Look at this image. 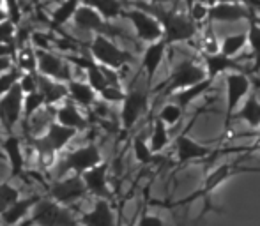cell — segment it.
<instances>
[{
  "mask_svg": "<svg viewBox=\"0 0 260 226\" xmlns=\"http://www.w3.org/2000/svg\"><path fill=\"white\" fill-rule=\"evenodd\" d=\"M200 111L189 120V126L184 133H181L175 140V156H177V165L179 166H184L188 163H195V161H204V159L211 158L214 154V147L211 145H206V143H199L197 140H193L189 136V127L197 122L199 119Z\"/></svg>",
  "mask_w": 260,
  "mask_h": 226,
  "instance_id": "7",
  "label": "cell"
},
{
  "mask_svg": "<svg viewBox=\"0 0 260 226\" xmlns=\"http://www.w3.org/2000/svg\"><path fill=\"white\" fill-rule=\"evenodd\" d=\"M260 173V168H243V166H239V161L236 163H223V165L216 166L212 171H209L206 175V178H204V184L200 189H197L195 193H191L189 196H186V198L179 200V202H175L174 205H191L195 200H200L202 198L204 202H206V209H204V212H207L209 209H211V202H209V196L212 195V193L216 191V189L219 187L221 184H225L229 178H232L234 175L237 173Z\"/></svg>",
  "mask_w": 260,
  "mask_h": 226,
  "instance_id": "2",
  "label": "cell"
},
{
  "mask_svg": "<svg viewBox=\"0 0 260 226\" xmlns=\"http://www.w3.org/2000/svg\"><path fill=\"white\" fill-rule=\"evenodd\" d=\"M137 226H165V221L156 214H144Z\"/></svg>",
  "mask_w": 260,
  "mask_h": 226,
  "instance_id": "45",
  "label": "cell"
},
{
  "mask_svg": "<svg viewBox=\"0 0 260 226\" xmlns=\"http://www.w3.org/2000/svg\"><path fill=\"white\" fill-rule=\"evenodd\" d=\"M73 21H75L76 28H80V30L96 32V34H105L106 27H108V23H110V21H106L94 7L85 6V4H82V6L78 7Z\"/></svg>",
  "mask_w": 260,
  "mask_h": 226,
  "instance_id": "17",
  "label": "cell"
},
{
  "mask_svg": "<svg viewBox=\"0 0 260 226\" xmlns=\"http://www.w3.org/2000/svg\"><path fill=\"white\" fill-rule=\"evenodd\" d=\"M90 55L94 60L106 67H112L120 71L122 67L129 65L133 62V55L126 50L119 48L115 43L105 34H96L90 43Z\"/></svg>",
  "mask_w": 260,
  "mask_h": 226,
  "instance_id": "5",
  "label": "cell"
},
{
  "mask_svg": "<svg viewBox=\"0 0 260 226\" xmlns=\"http://www.w3.org/2000/svg\"><path fill=\"white\" fill-rule=\"evenodd\" d=\"M14 65H16V64L13 62V58H9V57L0 58V74H6V72H9Z\"/></svg>",
  "mask_w": 260,
  "mask_h": 226,
  "instance_id": "47",
  "label": "cell"
},
{
  "mask_svg": "<svg viewBox=\"0 0 260 226\" xmlns=\"http://www.w3.org/2000/svg\"><path fill=\"white\" fill-rule=\"evenodd\" d=\"M76 134H78L76 129L66 127V126H62V124H58L57 120H53V122L48 126V129H46L43 134H39L34 141L41 166L50 168V166L55 163V159H57L58 152L64 150V148L68 147V143L76 136Z\"/></svg>",
  "mask_w": 260,
  "mask_h": 226,
  "instance_id": "3",
  "label": "cell"
},
{
  "mask_svg": "<svg viewBox=\"0 0 260 226\" xmlns=\"http://www.w3.org/2000/svg\"><path fill=\"white\" fill-rule=\"evenodd\" d=\"M248 46L251 48V55L255 58V65L251 67V72L260 71V23L257 21V16L250 20L248 27Z\"/></svg>",
  "mask_w": 260,
  "mask_h": 226,
  "instance_id": "32",
  "label": "cell"
},
{
  "mask_svg": "<svg viewBox=\"0 0 260 226\" xmlns=\"http://www.w3.org/2000/svg\"><path fill=\"white\" fill-rule=\"evenodd\" d=\"M248 46V32H237V34L225 35L221 39V48L219 52L226 57L237 58L241 52Z\"/></svg>",
  "mask_w": 260,
  "mask_h": 226,
  "instance_id": "31",
  "label": "cell"
},
{
  "mask_svg": "<svg viewBox=\"0 0 260 226\" xmlns=\"http://www.w3.org/2000/svg\"><path fill=\"white\" fill-rule=\"evenodd\" d=\"M4 57H16V46L11 45V43H0V58Z\"/></svg>",
  "mask_w": 260,
  "mask_h": 226,
  "instance_id": "46",
  "label": "cell"
},
{
  "mask_svg": "<svg viewBox=\"0 0 260 226\" xmlns=\"http://www.w3.org/2000/svg\"><path fill=\"white\" fill-rule=\"evenodd\" d=\"M204 67H206L207 78L212 80V82H214L218 76L226 74V72L244 71L239 65V62H237V58L226 57V55H223L221 52L212 53V55H204Z\"/></svg>",
  "mask_w": 260,
  "mask_h": 226,
  "instance_id": "18",
  "label": "cell"
},
{
  "mask_svg": "<svg viewBox=\"0 0 260 226\" xmlns=\"http://www.w3.org/2000/svg\"><path fill=\"white\" fill-rule=\"evenodd\" d=\"M188 2V14L191 16V20L197 25L204 23L209 20V14H211V6L200 2V0H186Z\"/></svg>",
  "mask_w": 260,
  "mask_h": 226,
  "instance_id": "38",
  "label": "cell"
},
{
  "mask_svg": "<svg viewBox=\"0 0 260 226\" xmlns=\"http://www.w3.org/2000/svg\"><path fill=\"white\" fill-rule=\"evenodd\" d=\"M182 117H184V108H182L179 103H175V101H170V103L163 104L159 113H157V119L163 120L168 127L177 126V124L182 120Z\"/></svg>",
  "mask_w": 260,
  "mask_h": 226,
  "instance_id": "34",
  "label": "cell"
},
{
  "mask_svg": "<svg viewBox=\"0 0 260 226\" xmlns=\"http://www.w3.org/2000/svg\"><path fill=\"white\" fill-rule=\"evenodd\" d=\"M82 4L94 7L106 21L115 20V18L122 16L124 13L122 0H82Z\"/></svg>",
  "mask_w": 260,
  "mask_h": 226,
  "instance_id": "29",
  "label": "cell"
},
{
  "mask_svg": "<svg viewBox=\"0 0 260 226\" xmlns=\"http://www.w3.org/2000/svg\"><path fill=\"white\" fill-rule=\"evenodd\" d=\"M149 145H151L152 152L159 154L170 145V133H168V126L161 119H154L151 129V136H149Z\"/></svg>",
  "mask_w": 260,
  "mask_h": 226,
  "instance_id": "30",
  "label": "cell"
},
{
  "mask_svg": "<svg viewBox=\"0 0 260 226\" xmlns=\"http://www.w3.org/2000/svg\"><path fill=\"white\" fill-rule=\"evenodd\" d=\"M21 74H23V71H21L20 67H16V65H14L9 72H6V74H0V97L6 96V94L20 82Z\"/></svg>",
  "mask_w": 260,
  "mask_h": 226,
  "instance_id": "39",
  "label": "cell"
},
{
  "mask_svg": "<svg viewBox=\"0 0 260 226\" xmlns=\"http://www.w3.org/2000/svg\"><path fill=\"white\" fill-rule=\"evenodd\" d=\"M2 148H4V154H6L7 161H9L11 175H13V177H18V175L23 171V165H25V156H23V148H21V141L18 140L16 136L9 134V136L4 140Z\"/></svg>",
  "mask_w": 260,
  "mask_h": 226,
  "instance_id": "25",
  "label": "cell"
},
{
  "mask_svg": "<svg viewBox=\"0 0 260 226\" xmlns=\"http://www.w3.org/2000/svg\"><path fill=\"white\" fill-rule=\"evenodd\" d=\"M133 156L140 165H151L156 158L151 145H149V140H145L144 136L133 138Z\"/></svg>",
  "mask_w": 260,
  "mask_h": 226,
  "instance_id": "35",
  "label": "cell"
},
{
  "mask_svg": "<svg viewBox=\"0 0 260 226\" xmlns=\"http://www.w3.org/2000/svg\"><path fill=\"white\" fill-rule=\"evenodd\" d=\"M226 89V104H225V133L230 129V120L234 119L236 111L239 110L243 99L250 96L251 80L244 71H232L225 74Z\"/></svg>",
  "mask_w": 260,
  "mask_h": 226,
  "instance_id": "6",
  "label": "cell"
},
{
  "mask_svg": "<svg viewBox=\"0 0 260 226\" xmlns=\"http://www.w3.org/2000/svg\"><path fill=\"white\" fill-rule=\"evenodd\" d=\"M131 226H133V224H131Z\"/></svg>",
  "mask_w": 260,
  "mask_h": 226,
  "instance_id": "51",
  "label": "cell"
},
{
  "mask_svg": "<svg viewBox=\"0 0 260 226\" xmlns=\"http://www.w3.org/2000/svg\"><path fill=\"white\" fill-rule=\"evenodd\" d=\"M85 182L80 175H73V177H64L62 180L55 182L50 187V196L58 202L60 205H71V203L82 200L87 195Z\"/></svg>",
  "mask_w": 260,
  "mask_h": 226,
  "instance_id": "13",
  "label": "cell"
},
{
  "mask_svg": "<svg viewBox=\"0 0 260 226\" xmlns=\"http://www.w3.org/2000/svg\"><path fill=\"white\" fill-rule=\"evenodd\" d=\"M4 20H9V13H7L6 7H0V21Z\"/></svg>",
  "mask_w": 260,
  "mask_h": 226,
  "instance_id": "48",
  "label": "cell"
},
{
  "mask_svg": "<svg viewBox=\"0 0 260 226\" xmlns=\"http://www.w3.org/2000/svg\"><path fill=\"white\" fill-rule=\"evenodd\" d=\"M234 119L246 122L251 129H260V99L257 97V94L251 92L244 99V104L239 106V110L234 115Z\"/></svg>",
  "mask_w": 260,
  "mask_h": 226,
  "instance_id": "26",
  "label": "cell"
},
{
  "mask_svg": "<svg viewBox=\"0 0 260 226\" xmlns=\"http://www.w3.org/2000/svg\"><path fill=\"white\" fill-rule=\"evenodd\" d=\"M255 18V9L244 2H219L211 6L209 20L219 23H234V21H250Z\"/></svg>",
  "mask_w": 260,
  "mask_h": 226,
  "instance_id": "14",
  "label": "cell"
},
{
  "mask_svg": "<svg viewBox=\"0 0 260 226\" xmlns=\"http://www.w3.org/2000/svg\"><path fill=\"white\" fill-rule=\"evenodd\" d=\"M14 58H16V67H20L23 72H38V53H36V48L21 46Z\"/></svg>",
  "mask_w": 260,
  "mask_h": 226,
  "instance_id": "33",
  "label": "cell"
},
{
  "mask_svg": "<svg viewBox=\"0 0 260 226\" xmlns=\"http://www.w3.org/2000/svg\"><path fill=\"white\" fill-rule=\"evenodd\" d=\"M55 120L58 124L66 127H71V129L82 131L87 127V119L83 117V113L80 111V106H76L75 103H68L66 101L62 106L57 108L55 111Z\"/></svg>",
  "mask_w": 260,
  "mask_h": 226,
  "instance_id": "23",
  "label": "cell"
},
{
  "mask_svg": "<svg viewBox=\"0 0 260 226\" xmlns=\"http://www.w3.org/2000/svg\"><path fill=\"white\" fill-rule=\"evenodd\" d=\"M36 76H38V90L43 94V97H45L46 106H53L58 101H64L69 97L68 83L57 82V80L43 76V74H39V72Z\"/></svg>",
  "mask_w": 260,
  "mask_h": 226,
  "instance_id": "21",
  "label": "cell"
},
{
  "mask_svg": "<svg viewBox=\"0 0 260 226\" xmlns=\"http://www.w3.org/2000/svg\"><path fill=\"white\" fill-rule=\"evenodd\" d=\"M69 90V99L80 108H90L98 101L100 94L92 89L87 82H80V80H71L68 83Z\"/></svg>",
  "mask_w": 260,
  "mask_h": 226,
  "instance_id": "22",
  "label": "cell"
},
{
  "mask_svg": "<svg viewBox=\"0 0 260 226\" xmlns=\"http://www.w3.org/2000/svg\"><path fill=\"white\" fill-rule=\"evenodd\" d=\"M14 37H16V23L13 20L0 21V43L14 45Z\"/></svg>",
  "mask_w": 260,
  "mask_h": 226,
  "instance_id": "42",
  "label": "cell"
},
{
  "mask_svg": "<svg viewBox=\"0 0 260 226\" xmlns=\"http://www.w3.org/2000/svg\"><path fill=\"white\" fill-rule=\"evenodd\" d=\"M38 72H23L20 78V87L23 90V94H32L38 90Z\"/></svg>",
  "mask_w": 260,
  "mask_h": 226,
  "instance_id": "43",
  "label": "cell"
},
{
  "mask_svg": "<svg viewBox=\"0 0 260 226\" xmlns=\"http://www.w3.org/2000/svg\"><path fill=\"white\" fill-rule=\"evenodd\" d=\"M219 48H221V41H218V37H216V34L212 32V28L209 27L202 34V45H200V50H202L204 55H212V53H218Z\"/></svg>",
  "mask_w": 260,
  "mask_h": 226,
  "instance_id": "40",
  "label": "cell"
},
{
  "mask_svg": "<svg viewBox=\"0 0 260 226\" xmlns=\"http://www.w3.org/2000/svg\"><path fill=\"white\" fill-rule=\"evenodd\" d=\"M167 50H168V45L163 39L156 43H151V45H147V48H145L144 55H142V69H144L145 76H147V85H151L152 80H154Z\"/></svg>",
  "mask_w": 260,
  "mask_h": 226,
  "instance_id": "19",
  "label": "cell"
},
{
  "mask_svg": "<svg viewBox=\"0 0 260 226\" xmlns=\"http://www.w3.org/2000/svg\"><path fill=\"white\" fill-rule=\"evenodd\" d=\"M2 129H4V127H2V124H0V136H2Z\"/></svg>",
  "mask_w": 260,
  "mask_h": 226,
  "instance_id": "50",
  "label": "cell"
},
{
  "mask_svg": "<svg viewBox=\"0 0 260 226\" xmlns=\"http://www.w3.org/2000/svg\"><path fill=\"white\" fill-rule=\"evenodd\" d=\"M80 223L83 226H115V216L108 200L98 198L92 209L80 217Z\"/></svg>",
  "mask_w": 260,
  "mask_h": 226,
  "instance_id": "20",
  "label": "cell"
},
{
  "mask_svg": "<svg viewBox=\"0 0 260 226\" xmlns=\"http://www.w3.org/2000/svg\"><path fill=\"white\" fill-rule=\"evenodd\" d=\"M80 6H82V0H60L58 6L52 11V27L60 28L69 20H73Z\"/></svg>",
  "mask_w": 260,
  "mask_h": 226,
  "instance_id": "27",
  "label": "cell"
},
{
  "mask_svg": "<svg viewBox=\"0 0 260 226\" xmlns=\"http://www.w3.org/2000/svg\"><path fill=\"white\" fill-rule=\"evenodd\" d=\"M207 80V72L204 64H199L195 58H184L181 60L174 69H172L168 80L163 83L161 89L165 90V94H175L179 90H184L191 85Z\"/></svg>",
  "mask_w": 260,
  "mask_h": 226,
  "instance_id": "4",
  "label": "cell"
},
{
  "mask_svg": "<svg viewBox=\"0 0 260 226\" xmlns=\"http://www.w3.org/2000/svg\"><path fill=\"white\" fill-rule=\"evenodd\" d=\"M126 94L127 92H124V90L120 89V85H108L106 89H103L100 92V99L110 104H117V103L122 104V101L126 99Z\"/></svg>",
  "mask_w": 260,
  "mask_h": 226,
  "instance_id": "41",
  "label": "cell"
},
{
  "mask_svg": "<svg viewBox=\"0 0 260 226\" xmlns=\"http://www.w3.org/2000/svg\"><path fill=\"white\" fill-rule=\"evenodd\" d=\"M32 221L39 226H75L76 221L73 214L53 198L39 200L32 209Z\"/></svg>",
  "mask_w": 260,
  "mask_h": 226,
  "instance_id": "9",
  "label": "cell"
},
{
  "mask_svg": "<svg viewBox=\"0 0 260 226\" xmlns=\"http://www.w3.org/2000/svg\"><path fill=\"white\" fill-rule=\"evenodd\" d=\"M101 163H103V156H101V150L96 143H87L64 156V166L75 175H80V177L87 170L94 168Z\"/></svg>",
  "mask_w": 260,
  "mask_h": 226,
  "instance_id": "11",
  "label": "cell"
},
{
  "mask_svg": "<svg viewBox=\"0 0 260 226\" xmlns=\"http://www.w3.org/2000/svg\"><path fill=\"white\" fill-rule=\"evenodd\" d=\"M122 16H126L127 20H129V23L133 25V28H135V34H137V37L140 39V41L151 45V43H156L163 39V34H165L163 25L157 20V16L149 13V11L135 7V9L124 11Z\"/></svg>",
  "mask_w": 260,
  "mask_h": 226,
  "instance_id": "8",
  "label": "cell"
},
{
  "mask_svg": "<svg viewBox=\"0 0 260 226\" xmlns=\"http://www.w3.org/2000/svg\"><path fill=\"white\" fill-rule=\"evenodd\" d=\"M147 103H149L147 92L129 90L126 94V99L122 101V108H120V122H122L124 129L129 131L131 127H135L138 119L147 111Z\"/></svg>",
  "mask_w": 260,
  "mask_h": 226,
  "instance_id": "15",
  "label": "cell"
},
{
  "mask_svg": "<svg viewBox=\"0 0 260 226\" xmlns=\"http://www.w3.org/2000/svg\"><path fill=\"white\" fill-rule=\"evenodd\" d=\"M46 106V101L43 97V94L39 90L32 94H25V101H23V119L25 122L32 119L38 111H41Z\"/></svg>",
  "mask_w": 260,
  "mask_h": 226,
  "instance_id": "36",
  "label": "cell"
},
{
  "mask_svg": "<svg viewBox=\"0 0 260 226\" xmlns=\"http://www.w3.org/2000/svg\"><path fill=\"white\" fill-rule=\"evenodd\" d=\"M30 43L36 50H52L55 39L50 37L48 34H43V32H34V34L30 35Z\"/></svg>",
  "mask_w": 260,
  "mask_h": 226,
  "instance_id": "44",
  "label": "cell"
},
{
  "mask_svg": "<svg viewBox=\"0 0 260 226\" xmlns=\"http://www.w3.org/2000/svg\"><path fill=\"white\" fill-rule=\"evenodd\" d=\"M85 187L90 195H94L96 198H110V187H108V165L103 161L101 165L94 166V168L87 170L82 175Z\"/></svg>",
  "mask_w": 260,
  "mask_h": 226,
  "instance_id": "16",
  "label": "cell"
},
{
  "mask_svg": "<svg viewBox=\"0 0 260 226\" xmlns=\"http://www.w3.org/2000/svg\"><path fill=\"white\" fill-rule=\"evenodd\" d=\"M23 101L25 94L20 83H16L6 96L0 97V124L7 133H11L14 126L23 119Z\"/></svg>",
  "mask_w": 260,
  "mask_h": 226,
  "instance_id": "10",
  "label": "cell"
},
{
  "mask_svg": "<svg viewBox=\"0 0 260 226\" xmlns=\"http://www.w3.org/2000/svg\"><path fill=\"white\" fill-rule=\"evenodd\" d=\"M154 16H157V20L163 25V41L168 46L175 45V43H189L197 37L199 34V25L191 20V16L179 9H159L154 11Z\"/></svg>",
  "mask_w": 260,
  "mask_h": 226,
  "instance_id": "1",
  "label": "cell"
},
{
  "mask_svg": "<svg viewBox=\"0 0 260 226\" xmlns=\"http://www.w3.org/2000/svg\"><path fill=\"white\" fill-rule=\"evenodd\" d=\"M16 200H20V191H18L13 184L0 182V216H2Z\"/></svg>",
  "mask_w": 260,
  "mask_h": 226,
  "instance_id": "37",
  "label": "cell"
},
{
  "mask_svg": "<svg viewBox=\"0 0 260 226\" xmlns=\"http://www.w3.org/2000/svg\"><path fill=\"white\" fill-rule=\"evenodd\" d=\"M39 200H41V198H38V196L16 200V202H14L13 205H11L9 209H7L2 216H0V219H2V223L7 224V226L18 224L21 219H25V216H27L28 212H32V209L38 205Z\"/></svg>",
  "mask_w": 260,
  "mask_h": 226,
  "instance_id": "24",
  "label": "cell"
},
{
  "mask_svg": "<svg viewBox=\"0 0 260 226\" xmlns=\"http://www.w3.org/2000/svg\"><path fill=\"white\" fill-rule=\"evenodd\" d=\"M154 4H170V2H179V0H151Z\"/></svg>",
  "mask_w": 260,
  "mask_h": 226,
  "instance_id": "49",
  "label": "cell"
},
{
  "mask_svg": "<svg viewBox=\"0 0 260 226\" xmlns=\"http://www.w3.org/2000/svg\"><path fill=\"white\" fill-rule=\"evenodd\" d=\"M212 83H214V82L207 78V80H204V82L197 83V85H191V87H188V89H184V90H179V92H175L174 101H175V103H179L186 110V108H188L193 101L199 99V97H202L207 90H211Z\"/></svg>",
  "mask_w": 260,
  "mask_h": 226,
  "instance_id": "28",
  "label": "cell"
},
{
  "mask_svg": "<svg viewBox=\"0 0 260 226\" xmlns=\"http://www.w3.org/2000/svg\"><path fill=\"white\" fill-rule=\"evenodd\" d=\"M38 53V72L43 76H48L52 80L62 83H69L73 80L71 64L68 58L55 55L52 50H36Z\"/></svg>",
  "mask_w": 260,
  "mask_h": 226,
  "instance_id": "12",
  "label": "cell"
}]
</instances>
